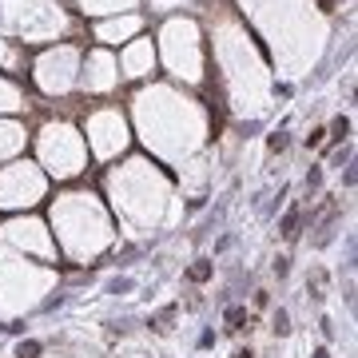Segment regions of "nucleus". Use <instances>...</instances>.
Instances as JSON below:
<instances>
[{"mask_svg":"<svg viewBox=\"0 0 358 358\" xmlns=\"http://www.w3.org/2000/svg\"><path fill=\"white\" fill-rule=\"evenodd\" d=\"M48 231L56 239L60 263L92 267L108 251H115V219L108 211L100 192H92L88 183H68L64 192L48 195Z\"/></svg>","mask_w":358,"mask_h":358,"instance_id":"obj_1","label":"nucleus"},{"mask_svg":"<svg viewBox=\"0 0 358 358\" xmlns=\"http://www.w3.org/2000/svg\"><path fill=\"white\" fill-rule=\"evenodd\" d=\"M103 192H108V211H112L115 227H124L128 235L159 231L167 219L176 215L171 176L155 164L152 155H131L124 164L108 167Z\"/></svg>","mask_w":358,"mask_h":358,"instance_id":"obj_2","label":"nucleus"},{"mask_svg":"<svg viewBox=\"0 0 358 358\" xmlns=\"http://www.w3.org/2000/svg\"><path fill=\"white\" fill-rule=\"evenodd\" d=\"M36 148V167L56 183H76L84 179L92 155L84 143V131L72 120H44L36 136H28Z\"/></svg>","mask_w":358,"mask_h":358,"instance_id":"obj_3","label":"nucleus"},{"mask_svg":"<svg viewBox=\"0 0 358 358\" xmlns=\"http://www.w3.org/2000/svg\"><path fill=\"white\" fill-rule=\"evenodd\" d=\"M52 282H56V271L52 267L32 263V259L13 255V251L0 247V319L32 310L52 291Z\"/></svg>","mask_w":358,"mask_h":358,"instance_id":"obj_4","label":"nucleus"},{"mask_svg":"<svg viewBox=\"0 0 358 358\" xmlns=\"http://www.w3.org/2000/svg\"><path fill=\"white\" fill-rule=\"evenodd\" d=\"M52 179L36 167V159H8L0 164V211L4 215H24L36 211L40 203H48Z\"/></svg>","mask_w":358,"mask_h":358,"instance_id":"obj_5","label":"nucleus"},{"mask_svg":"<svg viewBox=\"0 0 358 358\" xmlns=\"http://www.w3.org/2000/svg\"><path fill=\"white\" fill-rule=\"evenodd\" d=\"M0 247L13 251V255L32 259V263H44V267L60 263V251H56V239H52V231H48V219L36 215V211L0 219Z\"/></svg>","mask_w":358,"mask_h":358,"instance_id":"obj_6","label":"nucleus"},{"mask_svg":"<svg viewBox=\"0 0 358 358\" xmlns=\"http://www.w3.org/2000/svg\"><path fill=\"white\" fill-rule=\"evenodd\" d=\"M84 143H88V155L96 164H112L128 152V120L120 108H92L84 115Z\"/></svg>","mask_w":358,"mask_h":358,"instance_id":"obj_7","label":"nucleus"},{"mask_svg":"<svg viewBox=\"0 0 358 358\" xmlns=\"http://www.w3.org/2000/svg\"><path fill=\"white\" fill-rule=\"evenodd\" d=\"M80 60L84 52L76 44H56V48L40 52L32 64V80L44 96H68L80 84Z\"/></svg>","mask_w":358,"mask_h":358,"instance_id":"obj_8","label":"nucleus"},{"mask_svg":"<svg viewBox=\"0 0 358 358\" xmlns=\"http://www.w3.org/2000/svg\"><path fill=\"white\" fill-rule=\"evenodd\" d=\"M164 52H167L171 76L187 80V84H199L203 60H199V32H195L192 20H171L164 28Z\"/></svg>","mask_w":358,"mask_h":358,"instance_id":"obj_9","label":"nucleus"},{"mask_svg":"<svg viewBox=\"0 0 358 358\" xmlns=\"http://www.w3.org/2000/svg\"><path fill=\"white\" fill-rule=\"evenodd\" d=\"M80 88L88 96H112L120 88V64L108 48H92L80 60Z\"/></svg>","mask_w":358,"mask_h":358,"instance_id":"obj_10","label":"nucleus"},{"mask_svg":"<svg viewBox=\"0 0 358 358\" xmlns=\"http://www.w3.org/2000/svg\"><path fill=\"white\" fill-rule=\"evenodd\" d=\"M155 60H159V52H155L152 36L128 40L124 52L115 56V64H120V76H124V80H148L155 72Z\"/></svg>","mask_w":358,"mask_h":358,"instance_id":"obj_11","label":"nucleus"},{"mask_svg":"<svg viewBox=\"0 0 358 358\" xmlns=\"http://www.w3.org/2000/svg\"><path fill=\"white\" fill-rule=\"evenodd\" d=\"M140 28H143V16L120 13V16H112V20H100V24H96V44H100V48H112V44H128V40L140 36Z\"/></svg>","mask_w":358,"mask_h":358,"instance_id":"obj_12","label":"nucleus"},{"mask_svg":"<svg viewBox=\"0 0 358 358\" xmlns=\"http://www.w3.org/2000/svg\"><path fill=\"white\" fill-rule=\"evenodd\" d=\"M28 148V128L16 120H0V164L20 159V152Z\"/></svg>","mask_w":358,"mask_h":358,"instance_id":"obj_13","label":"nucleus"},{"mask_svg":"<svg viewBox=\"0 0 358 358\" xmlns=\"http://www.w3.org/2000/svg\"><path fill=\"white\" fill-rule=\"evenodd\" d=\"M76 8L84 16H120V13H131L136 0H76Z\"/></svg>","mask_w":358,"mask_h":358,"instance_id":"obj_14","label":"nucleus"},{"mask_svg":"<svg viewBox=\"0 0 358 358\" xmlns=\"http://www.w3.org/2000/svg\"><path fill=\"white\" fill-rule=\"evenodd\" d=\"M291 331V319H287V310H279V315H275V334H287Z\"/></svg>","mask_w":358,"mask_h":358,"instance_id":"obj_15","label":"nucleus"},{"mask_svg":"<svg viewBox=\"0 0 358 358\" xmlns=\"http://www.w3.org/2000/svg\"><path fill=\"white\" fill-rule=\"evenodd\" d=\"M282 148H287V136H282V131H275V136H271V152H282Z\"/></svg>","mask_w":358,"mask_h":358,"instance_id":"obj_16","label":"nucleus"},{"mask_svg":"<svg viewBox=\"0 0 358 358\" xmlns=\"http://www.w3.org/2000/svg\"><path fill=\"white\" fill-rule=\"evenodd\" d=\"M235 358H255V355H251V350H239V355H235Z\"/></svg>","mask_w":358,"mask_h":358,"instance_id":"obj_17","label":"nucleus"}]
</instances>
